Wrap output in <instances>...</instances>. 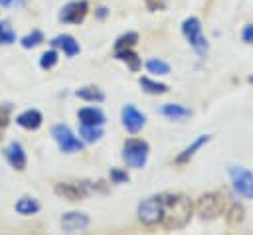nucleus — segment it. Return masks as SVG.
Wrapping results in <instances>:
<instances>
[{"label":"nucleus","instance_id":"nucleus-1","mask_svg":"<svg viewBox=\"0 0 253 235\" xmlns=\"http://www.w3.org/2000/svg\"><path fill=\"white\" fill-rule=\"evenodd\" d=\"M194 205L184 194H164L162 196V219L166 229H180L192 217Z\"/></svg>","mask_w":253,"mask_h":235},{"label":"nucleus","instance_id":"nucleus-2","mask_svg":"<svg viewBox=\"0 0 253 235\" xmlns=\"http://www.w3.org/2000/svg\"><path fill=\"white\" fill-rule=\"evenodd\" d=\"M182 34H184V38L188 39V43L196 49V53L204 55V53L208 51V39H206V36H204V32H202V22H200V18H196V16L186 18V20L182 22Z\"/></svg>","mask_w":253,"mask_h":235},{"label":"nucleus","instance_id":"nucleus-3","mask_svg":"<svg viewBox=\"0 0 253 235\" xmlns=\"http://www.w3.org/2000/svg\"><path fill=\"white\" fill-rule=\"evenodd\" d=\"M196 211L204 219H215L217 215L223 213V196L217 192L202 194L196 201Z\"/></svg>","mask_w":253,"mask_h":235},{"label":"nucleus","instance_id":"nucleus-4","mask_svg":"<svg viewBox=\"0 0 253 235\" xmlns=\"http://www.w3.org/2000/svg\"><path fill=\"white\" fill-rule=\"evenodd\" d=\"M123 158L132 168H142L148 158V144L138 138H130L123 146Z\"/></svg>","mask_w":253,"mask_h":235},{"label":"nucleus","instance_id":"nucleus-5","mask_svg":"<svg viewBox=\"0 0 253 235\" xmlns=\"http://www.w3.org/2000/svg\"><path fill=\"white\" fill-rule=\"evenodd\" d=\"M229 178L233 184V190L247 199H253V172L243 168V166H231L229 168Z\"/></svg>","mask_w":253,"mask_h":235},{"label":"nucleus","instance_id":"nucleus-6","mask_svg":"<svg viewBox=\"0 0 253 235\" xmlns=\"http://www.w3.org/2000/svg\"><path fill=\"white\" fill-rule=\"evenodd\" d=\"M138 219L144 225H156L162 219V196L146 197L138 205Z\"/></svg>","mask_w":253,"mask_h":235},{"label":"nucleus","instance_id":"nucleus-7","mask_svg":"<svg viewBox=\"0 0 253 235\" xmlns=\"http://www.w3.org/2000/svg\"><path fill=\"white\" fill-rule=\"evenodd\" d=\"M51 136L55 138V142H57V146L63 150V152H79L81 148H83V142L71 132V128L69 126H65V124H55L53 128H51Z\"/></svg>","mask_w":253,"mask_h":235},{"label":"nucleus","instance_id":"nucleus-8","mask_svg":"<svg viewBox=\"0 0 253 235\" xmlns=\"http://www.w3.org/2000/svg\"><path fill=\"white\" fill-rule=\"evenodd\" d=\"M89 12V4L87 0H73V2H67L61 12H59V20L63 24H81L85 20Z\"/></svg>","mask_w":253,"mask_h":235},{"label":"nucleus","instance_id":"nucleus-9","mask_svg":"<svg viewBox=\"0 0 253 235\" xmlns=\"http://www.w3.org/2000/svg\"><path fill=\"white\" fill-rule=\"evenodd\" d=\"M55 194L65 199L77 201L89 194V188H87V184H79V182H61L55 186Z\"/></svg>","mask_w":253,"mask_h":235},{"label":"nucleus","instance_id":"nucleus-10","mask_svg":"<svg viewBox=\"0 0 253 235\" xmlns=\"http://www.w3.org/2000/svg\"><path fill=\"white\" fill-rule=\"evenodd\" d=\"M121 117H123V124H125V128H126L128 132H138V130L144 126V120H146L144 115H142L136 107H132V105L123 107Z\"/></svg>","mask_w":253,"mask_h":235},{"label":"nucleus","instance_id":"nucleus-11","mask_svg":"<svg viewBox=\"0 0 253 235\" xmlns=\"http://www.w3.org/2000/svg\"><path fill=\"white\" fill-rule=\"evenodd\" d=\"M4 156H6V160H8V164L12 166V168H16V170H24L26 168V162H28V158H26V152H24V148H22V144L20 142H10L6 148H4Z\"/></svg>","mask_w":253,"mask_h":235},{"label":"nucleus","instance_id":"nucleus-12","mask_svg":"<svg viewBox=\"0 0 253 235\" xmlns=\"http://www.w3.org/2000/svg\"><path fill=\"white\" fill-rule=\"evenodd\" d=\"M87 225H89V217L79 211H69V213H63L61 217V227L65 231H83Z\"/></svg>","mask_w":253,"mask_h":235},{"label":"nucleus","instance_id":"nucleus-13","mask_svg":"<svg viewBox=\"0 0 253 235\" xmlns=\"http://www.w3.org/2000/svg\"><path fill=\"white\" fill-rule=\"evenodd\" d=\"M51 45H53V47L63 49V53H65L67 57H73V55H77V53H79V43H77V41H75V38H73V36H69V34L55 36V38L51 39Z\"/></svg>","mask_w":253,"mask_h":235},{"label":"nucleus","instance_id":"nucleus-14","mask_svg":"<svg viewBox=\"0 0 253 235\" xmlns=\"http://www.w3.org/2000/svg\"><path fill=\"white\" fill-rule=\"evenodd\" d=\"M42 120H43V118H42V113L36 111V109H28V111H24V113H20V115L16 117V122H18L22 128H28V130L40 128Z\"/></svg>","mask_w":253,"mask_h":235},{"label":"nucleus","instance_id":"nucleus-15","mask_svg":"<svg viewBox=\"0 0 253 235\" xmlns=\"http://www.w3.org/2000/svg\"><path fill=\"white\" fill-rule=\"evenodd\" d=\"M81 124H89V126H101L105 122V115L101 109H95V107H85L77 113Z\"/></svg>","mask_w":253,"mask_h":235},{"label":"nucleus","instance_id":"nucleus-16","mask_svg":"<svg viewBox=\"0 0 253 235\" xmlns=\"http://www.w3.org/2000/svg\"><path fill=\"white\" fill-rule=\"evenodd\" d=\"M16 211L22 213V215H34L40 211V203L36 197H30V196H24L16 201Z\"/></svg>","mask_w":253,"mask_h":235},{"label":"nucleus","instance_id":"nucleus-17","mask_svg":"<svg viewBox=\"0 0 253 235\" xmlns=\"http://www.w3.org/2000/svg\"><path fill=\"white\" fill-rule=\"evenodd\" d=\"M160 113H162L164 117L172 118V120H180V118L190 117V109H186V107H182V105H176V103H168V105H164V107L160 109Z\"/></svg>","mask_w":253,"mask_h":235},{"label":"nucleus","instance_id":"nucleus-18","mask_svg":"<svg viewBox=\"0 0 253 235\" xmlns=\"http://www.w3.org/2000/svg\"><path fill=\"white\" fill-rule=\"evenodd\" d=\"M138 83H140V87H142L146 93H150V95H164V93L168 91V85L158 83V81H154V79H150V77H140Z\"/></svg>","mask_w":253,"mask_h":235},{"label":"nucleus","instance_id":"nucleus-19","mask_svg":"<svg viewBox=\"0 0 253 235\" xmlns=\"http://www.w3.org/2000/svg\"><path fill=\"white\" fill-rule=\"evenodd\" d=\"M208 140H210V134H202V136H198V138H196V140H194V142H192V144H190V146H188V148H186V150L176 158V162H180V164H182V162L190 160V158L196 154V150H198V148H202Z\"/></svg>","mask_w":253,"mask_h":235},{"label":"nucleus","instance_id":"nucleus-20","mask_svg":"<svg viewBox=\"0 0 253 235\" xmlns=\"http://www.w3.org/2000/svg\"><path fill=\"white\" fill-rule=\"evenodd\" d=\"M115 57L117 59H121V61H125L132 71H136L138 67H140V59H138V55L132 51V47H128V49H119V51H115Z\"/></svg>","mask_w":253,"mask_h":235},{"label":"nucleus","instance_id":"nucleus-21","mask_svg":"<svg viewBox=\"0 0 253 235\" xmlns=\"http://www.w3.org/2000/svg\"><path fill=\"white\" fill-rule=\"evenodd\" d=\"M75 95L79 97V99H83V101H103L105 99V93L101 91V89H97V87H81V89H77L75 91Z\"/></svg>","mask_w":253,"mask_h":235},{"label":"nucleus","instance_id":"nucleus-22","mask_svg":"<svg viewBox=\"0 0 253 235\" xmlns=\"http://www.w3.org/2000/svg\"><path fill=\"white\" fill-rule=\"evenodd\" d=\"M146 69H148L150 73H154V75H168V73H170V65H168L166 61L158 59V57L148 59V61H146Z\"/></svg>","mask_w":253,"mask_h":235},{"label":"nucleus","instance_id":"nucleus-23","mask_svg":"<svg viewBox=\"0 0 253 235\" xmlns=\"http://www.w3.org/2000/svg\"><path fill=\"white\" fill-rule=\"evenodd\" d=\"M136 41H138V34H136V32H126V34H123V36L115 41V51H119V49H128V47H132Z\"/></svg>","mask_w":253,"mask_h":235},{"label":"nucleus","instance_id":"nucleus-24","mask_svg":"<svg viewBox=\"0 0 253 235\" xmlns=\"http://www.w3.org/2000/svg\"><path fill=\"white\" fill-rule=\"evenodd\" d=\"M43 41V34L40 32V30H32L28 36H24L22 38V47H26V49H30V47H36V45H40Z\"/></svg>","mask_w":253,"mask_h":235},{"label":"nucleus","instance_id":"nucleus-25","mask_svg":"<svg viewBox=\"0 0 253 235\" xmlns=\"http://www.w3.org/2000/svg\"><path fill=\"white\" fill-rule=\"evenodd\" d=\"M79 134H81V136H83L87 142H95V140H99V138H101L103 130H101V126H89V124H81Z\"/></svg>","mask_w":253,"mask_h":235},{"label":"nucleus","instance_id":"nucleus-26","mask_svg":"<svg viewBox=\"0 0 253 235\" xmlns=\"http://www.w3.org/2000/svg\"><path fill=\"white\" fill-rule=\"evenodd\" d=\"M16 41V34L8 22H0V45H10Z\"/></svg>","mask_w":253,"mask_h":235},{"label":"nucleus","instance_id":"nucleus-27","mask_svg":"<svg viewBox=\"0 0 253 235\" xmlns=\"http://www.w3.org/2000/svg\"><path fill=\"white\" fill-rule=\"evenodd\" d=\"M57 51L55 49H49V51H45V53H42V57H40V65H42V69H51L55 63H57Z\"/></svg>","mask_w":253,"mask_h":235},{"label":"nucleus","instance_id":"nucleus-28","mask_svg":"<svg viewBox=\"0 0 253 235\" xmlns=\"http://www.w3.org/2000/svg\"><path fill=\"white\" fill-rule=\"evenodd\" d=\"M243 219V207L239 205V203H233L231 207H229V213H227V221L229 223H239Z\"/></svg>","mask_w":253,"mask_h":235},{"label":"nucleus","instance_id":"nucleus-29","mask_svg":"<svg viewBox=\"0 0 253 235\" xmlns=\"http://www.w3.org/2000/svg\"><path fill=\"white\" fill-rule=\"evenodd\" d=\"M8 118H10V107L8 105H0V130L8 124Z\"/></svg>","mask_w":253,"mask_h":235},{"label":"nucleus","instance_id":"nucleus-30","mask_svg":"<svg viewBox=\"0 0 253 235\" xmlns=\"http://www.w3.org/2000/svg\"><path fill=\"white\" fill-rule=\"evenodd\" d=\"M241 38H243V41H245V43H253V24H247V26L243 28Z\"/></svg>","mask_w":253,"mask_h":235},{"label":"nucleus","instance_id":"nucleus-31","mask_svg":"<svg viewBox=\"0 0 253 235\" xmlns=\"http://www.w3.org/2000/svg\"><path fill=\"white\" fill-rule=\"evenodd\" d=\"M111 178H113V182H117V184H121V182H126L128 180V176H126V172H121V170H111Z\"/></svg>","mask_w":253,"mask_h":235},{"label":"nucleus","instance_id":"nucleus-32","mask_svg":"<svg viewBox=\"0 0 253 235\" xmlns=\"http://www.w3.org/2000/svg\"><path fill=\"white\" fill-rule=\"evenodd\" d=\"M144 2H146V6H148L150 10H158V8L164 6V0H144Z\"/></svg>","mask_w":253,"mask_h":235},{"label":"nucleus","instance_id":"nucleus-33","mask_svg":"<svg viewBox=\"0 0 253 235\" xmlns=\"http://www.w3.org/2000/svg\"><path fill=\"white\" fill-rule=\"evenodd\" d=\"M14 0H0V6H10Z\"/></svg>","mask_w":253,"mask_h":235}]
</instances>
